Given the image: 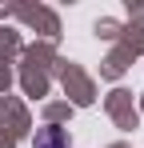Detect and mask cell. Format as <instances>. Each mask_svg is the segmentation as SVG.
Listing matches in <instances>:
<instances>
[{"label":"cell","mask_w":144,"mask_h":148,"mask_svg":"<svg viewBox=\"0 0 144 148\" xmlns=\"http://www.w3.org/2000/svg\"><path fill=\"white\" fill-rule=\"evenodd\" d=\"M32 148H68V132L60 124H44V128H36Z\"/></svg>","instance_id":"6da1fadb"}]
</instances>
